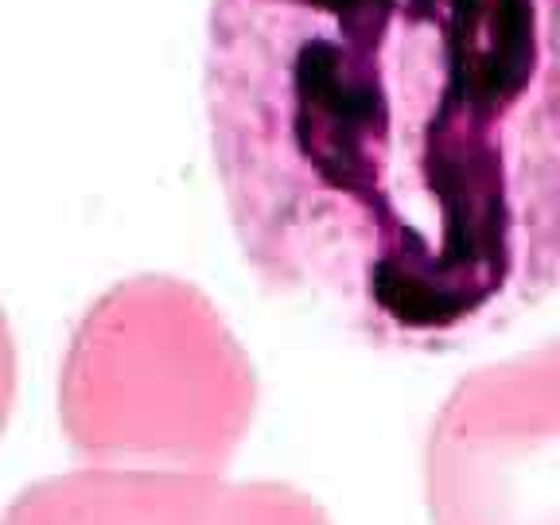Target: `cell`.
<instances>
[{
  "instance_id": "6da1fadb",
  "label": "cell",
  "mask_w": 560,
  "mask_h": 525,
  "mask_svg": "<svg viewBox=\"0 0 560 525\" xmlns=\"http://www.w3.org/2000/svg\"><path fill=\"white\" fill-rule=\"evenodd\" d=\"M202 97L277 300L455 354L560 289V0H214Z\"/></svg>"
},
{
  "instance_id": "5b68a950",
  "label": "cell",
  "mask_w": 560,
  "mask_h": 525,
  "mask_svg": "<svg viewBox=\"0 0 560 525\" xmlns=\"http://www.w3.org/2000/svg\"><path fill=\"white\" fill-rule=\"evenodd\" d=\"M12 401H16V342H12V327L0 307V432L12 417Z\"/></svg>"
},
{
  "instance_id": "7a4b0ae2",
  "label": "cell",
  "mask_w": 560,
  "mask_h": 525,
  "mask_svg": "<svg viewBox=\"0 0 560 525\" xmlns=\"http://www.w3.org/2000/svg\"><path fill=\"white\" fill-rule=\"evenodd\" d=\"M59 417L94 467L222 471L254 417V370L199 292L132 277L70 335Z\"/></svg>"
},
{
  "instance_id": "3957f363",
  "label": "cell",
  "mask_w": 560,
  "mask_h": 525,
  "mask_svg": "<svg viewBox=\"0 0 560 525\" xmlns=\"http://www.w3.org/2000/svg\"><path fill=\"white\" fill-rule=\"evenodd\" d=\"M432 525H560V362L471 385L424 464Z\"/></svg>"
},
{
  "instance_id": "277c9868",
  "label": "cell",
  "mask_w": 560,
  "mask_h": 525,
  "mask_svg": "<svg viewBox=\"0 0 560 525\" xmlns=\"http://www.w3.org/2000/svg\"><path fill=\"white\" fill-rule=\"evenodd\" d=\"M0 525H331L284 482H226L210 471L86 467L55 475L4 510Z\"/></svg>"
}]
</instances>
